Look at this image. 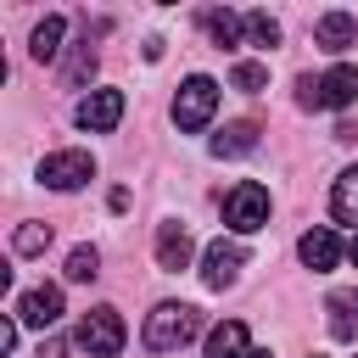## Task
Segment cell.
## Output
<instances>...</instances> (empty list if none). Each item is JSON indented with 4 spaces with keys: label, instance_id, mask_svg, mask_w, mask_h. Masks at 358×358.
Segmentation results:
<instances>
[{
    "label": "cell",
    "instance_id": "3957f363",
    "mask_svg": "<svg viewBox=\"0 0 358 358\" xmlns=\"http://www.w3.org/2000/svg\"><path fill=\"white\" fill-rule=\"evenodd\" d=\"M213 112H218V84H213L207 73H190V78L179 84V95H173V123H179V129H201Z\"/></svg>",
    "mask_w": 358,
    "mask_h": 358
},
{
    "label": "cell",
    "instance_id": "8fae6325",
    "mask_svg": "<svg viewBox=\"0 0 358 358\" xmlns=\"http://www.w3.org/2000/svg\"><path fill=\"white\" fill-rule=\"evenodd\" d=\"M296 257H302L313 274H330V268H336V257H341V241H336V229H324V224H319V229H308V235L296 241Z\"/></svg>",
    "mask_w": 358,
    "mask_h": 358
},
{
    "label": "cell",
    "instance_id": "8992f818",
    "mask_svg": "<svg viewBox=\"0 0 358 358\" xmlns=\"http://www.w3.org/2000/svg\"><path fill=\"white\" fill-rule=\"evenodd\" d=\"M90 179H95V157L90 151H50L39 162V185L45 190H78Z\"/></svg>",
    "mask_w": 358,
    "mask_h": 358
},
{
    "label": "cell",
    "instance_id": "e0dca14e",
    "mask_svg": "<svg viewBox=\"0 0 358 358\" xmlns=\"http://www.w3.org/2000/svg\"><path fill=\"white\" fill-rule=\"evenodd\" d=\"M330 213L341 224H358V168H341L336 173V190H330Z\"/></svg>",
    "mask_w": 358,
    "mask_h": 358
},
{
    "label": "cell",
    "instance_id": "cb8c5ba5",
    "mask_svg": "<svg viewBox=\"0 0 358 358\" xmlns=\"http://www.w3.org/2000/svg\"><path fill=\"white\" fill-rule=\"evenodd\" d=\"M39 358H67V341H62V336H45V341H39Z\"/></svg>",
    "mask_w": 358,
    "mask_h": 358
},
{
    "label": "cell",
    "instance_id": "2e32d148",
    "mask_svg": "<svg viewBox=\"0 0 358 358\" xmlns=\"http://www.w3.org/2000/svg\"><path fill=\"white\" fill-rule=\"evenodd\" d=\"M201 28H207V39H213L218 50H235V45H241L246 17H235V11H201Z\"/></svg>",
    "mask_w": 358,
    "mask_h": 358
},
{
    "label": "cell",
    "instance_id": "9c48e42d",
    "mask_svg": "<svg viewBox=\"0 0 358 358\" xmlns=\"http://www.w3.org/2000/svg\"><path fill=\"white\" fill-rule=\"evenodd\" d=\"M17 319H28L34 330H50V324L62 319V285H34V291H22Z\"/></svg>",
    "mask_w": 358,
    "mask_h": 358
},
{
    "label": "cell",
    "instance_id": "7c38bea8",
    "mask_svg": "<svg viewBox=\"0 0 358 358\" xmlns=\"http://www.w3.org/2000/svg\"><path fill=\"white\" fill-rule=\"evenodd\" d=\"M313 45L319 50H347V45H358V17H347V11H324L319 22H313Z\"/></svg>",
    "mask_w": 358,
    "mask_h": 358
},
{
    "label": "cell",
    "instance_id": "52a82bcc",
    "mask_svg": "<svg viewBox=\"0 0 358 358\" xmlns=\"http://www.w3.org/2000/svg\"><path fill=\"white\" fill-rule=\"evenodd\" d=\"M241 268H246V246L241 241H213L207 257H201V285L207 291H224V285L241 280Z\"/></svg>",
    "mask_w": 358,
    "mask_h": 358
},
{
    "label": "cell",
    "instance_id": "277c9868",
    "mask_svg": "<svg viewBox=\"0 0 358 358\" xmlns=\"http://www.w3.org/2000/svg\"><path fill=\"white\" fill-rule=\"evenodd\" d=\"M224 224L241 229V235L263 229V224H268V190H263L257 179H241V185L224 196Z\"/></svg>",
    "mask_w": 358,
    "mask_h": 358
},
{
    "label": "cell",
    "instance_id": "d6986e66",
    "mask_svg": "<svg viewBox=\"0 0 358 358\" xmlns=\"http://www.w3.org/2000/svg\"><path fill=\"white\" fill-rule=\"evenodd\" d=\"M11 246H17V257H39V252L50 246V224H17Z\"/></svg>",
    "mask_w": 358,
    "mask_h": 358
},
{
    "label": "cell",
    "instance_id": "d4e9b609",
    "mask_svg": "<svg viewBox=\"0 0 358 358\" xmlns=\"http://www.w3.org/2000/svg\"><path fill=\"white\" fill-rule=\"evenodd\" d=\"M11 347H17V324H11V319H0V352H11Z\"/></svg>",
    "mask_w": 358,
    "mask_h": 358
},
{
    "label": "cell",
    "instance_id": "5b68a950",
    "mask_svg": "<svg viewBox=\"0 0 358 358\" xmlns=\"http://www.w3.org/2000/svg\"><path fill=\"white\" fill-rule=\"evenodd\" d=\"M123 319H117V308H90L84 319H78V347L90 352V358H117V347H123Z\"/></svg>",
    "mask_w": 358,
    "mask_h": 358
},
{
    "label": "cell",
    "instance_id": "83f0119b",
    "mask_svg": "<svg viewBox=\"0 0 358 358\" xmlns=\"http://www.w3.org/2000/svg\"><path fill=\"white\" fill-rule=\"evenodd\" d=\"M313 358H319V352H313Z\"/></svg>",
    "mask_w": 358,
    "mask_h": 358
},
{
    "label": "cell",
    "instance_id": "7402d4cb",
    "mask_svg": "<svg viewBox=\"0 0 358 358\" xmlns=\"http://www.w3.org/2000/svg\"><path fill=\"white\" fill-rule=\"evenodd\" d=\"M229 84H235V90H246V95H257V90L268 84V67H263V62H241V67L229 73Z\"/></svg>",
    "mask_w": 358,
    "mask_h": 358
},
{
    "label": "cell",
    "instance_id": "7a4b0ae2",
    "mask_svg": "<svg viewBox=\"0 0 358 358\" xmlns=\"http://www.w3.org/2000/svg\"><path fill=\"white\" fill-rule=\"evenodd\" d=\"M296 101L302 106H352L358 101V67H330L324 78H296Z\"/></svg>",
    "mask_w": 358,
    "mask_h": 358
},
{
    "label": "cell",
    "instance_id": "ac0fdd59",
    "mask_svg": "<svg viewBox=\"0 0 358 358\" xmlns=\"http://www.w3.org/2000/svg\"><path fill=\"white\" fill-rule=\"evenodd\" d=\"M62 34H67V22H62V17H45V22L34 28V45H28L34 62H56V56H62Z\"/></svg>",
    "mask_w": 358,
    "mask_h": 358
},
{
    "label": "cell",
    "instance_id": "4316f807",
    "mask_svg": "<svg viewBox=\"0 0 358 358\" xmlns=\"http://www.w3.org/2000/svg\"><path fill=\"white\" fill-rule=\"evenodd\" d=\"M252 358H274V352H252Z\"/></svg>",
    "mask_w": 358,
    "mask_h": 358
},
{
    "label": "cell",
    "instance_id": "603a6c76",
    "mask_svg": "<svg viewBox=\"0 0 358 358\" xmlns=\"http://www.w3.org/2000/svg\"><path fill=\"white\" fill-rule=\"evenodd\" d=\"M90 73H95V50H90V45H78V50H73V62H67V84L78 90V84H90Z\"/></svg>",
    "mask_w": 358,
    "mask_h": 358
},
{
    "label": "cell",
    "instance_id": "9a60e30c",
    "mask_svg": "<svg viewBox=\"0 0 358 358\" xmlns=\"http://www.w3.org/2000/svg\"><path fill=\"white\" fill-rule=\"evenodd\" d=\"M207 358H252L246 352V324L241 319H224L207 330Z\"/></svg>",
    "mask_w": 358,
    "mask_h": 358
},
{
    "label": "cell",
    "instance_id": "ffe728a7",
    "mask_svg": "<svg viewBox=\"0 0 358 358\" xmlns=\"http://www.w3.org/2000/svg\"><path fill=\"white\" fill-rule=\"evenodd\" d=\"M95 274H101V252H95V246H73V252H67V280L90 285Z\"/></svg>",
    "mask_w": 358,
    "mask_h": 358
},
{
    "label": "cell",
    "instance_id": "484cf974",
    "mask_svg": "<svg viewBox=\"0 0 358 358\" xmlns=\"http://www.w3.org/2000/svg\"><path fill=\"white\" fill-rule=\"evenodd\" d=\"M347 257H352V263H358V235H352V241H347Z\"/></svg>",
    "mask_w": 358,
    "mask_h": 358
},
{
    "label": "cell",
    "instance_id": "ba28073f",
    "mask_svg": "<svg viewBox=\"0 0 358 358\" xmlns=\"http://www.w3.org/2000/svg\"><path fill=\"white\" fill-rule=\"evenodd\" d=\"M73 117H78V129H90V134H112L117 117H123V90H90Z\"/></svg>",
    "mask_w": 358,
    "mask_h": 358
},
{
    "label": "cell",
    "instance_id": "30bf717a",
    "mask_svg": "<svg viewBox=\"0 0 358 358\" xmlns=\"http://www.w3.org/2000/svg\"><path fill=\"white\" fill-rule=\"evenodd\" d=\"M190 229L185 224H157V268H168V274H179V268H190Z\"/></svg>",
    "mask_w": 358,
    "mask_h": 358
},
{
    "label": "cell",
    "instance_id": "6da1fadb",
    "mask_svg": "<svg viewBox=\"0 0 358 358\" xmlns=\"http://www.w3.org/2000/svg\"><path fill=\"white\" fill-rule=\"evenodd\" d=\"M196 330H201V313L190 302H157L145 313V347L151 352H179Z\"/></svg>",
    "mask_w": 358,
    "mask_h": 358
},
{
    "label": "cell",
    "instance_id": "4fadbf2b",
    "mask_svg": "<svg viewBox=\"0 0 358 358\" xmlns=\"http://www.w3.org/2000/svg\"><path fill=\"white\" fill-rule=\"evenodd\" d=\"M252 145H257V123L252 117H235V123H224L213 134V157H246Z\"/></svg>",
    "mask_w": 358,
    "mask_h": 358
},
{
    "label": "cell",
    "instance_id": "5bb4252c",
    "mask_svg": "<svg viewBox=\"0 0 358 358\" xmlns=\"http://www.w3.org/2000/svg\"><path fill=\"white\" fill-rule=\"evenodd\" d=\"M324 313H330V336L336 341H358V291H336L324 302Z\"/></svg>",
    "mask_w": 358,
    "mask_h": 358
},
{
    "label": "cell",
    "instance_id": "44dd1931",
    "mask_svg": "<svg viewBox=\"0 0 358 358\" xmlns=\"http://www.w3.org/2000/svg\"><path fill=\"white\" fill-rule=\"evenodd\" d=\"M246 34H252V45H263V50L280 45V22H274L268 11H246Z\"/></svg>",
    "mask_w": 358,
    "mask_h": 358
}]
</instances>
